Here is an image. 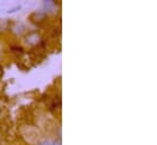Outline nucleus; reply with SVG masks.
<instances>
[{
  "label": "nucleus",
  "mask_w": 157,
  "mask_h": 145,
  "mask_svg": "<svg viewBox=\"0 0 157 145\" xmlns=\"http://www.w3.org/2000/svg\"><path fill=\"white\" fill-rule=\"evenodd\" d=\"M26 41L29 43V44H36V43L39 41V36L36 34V33H32V34H29V36L26 38Z\"/></svg>",
  "instance_id": "1"
},
{
  "label": "nucleus",
  "mask_w": 157,
  "mask_h": 145,
  "mask_svg": "<svg viewBox=\"0 0 157 145\" xmlns=\"http://www.w3.org/2000/svg\"><path fill=\"white\" fill-rule=\"evenodd\" d=\"M40 145H55V144H52L51 142H48V140H44V142H41V143H40Z\"/></svg>",
  "instance_id": "2"
}]
</instances>
